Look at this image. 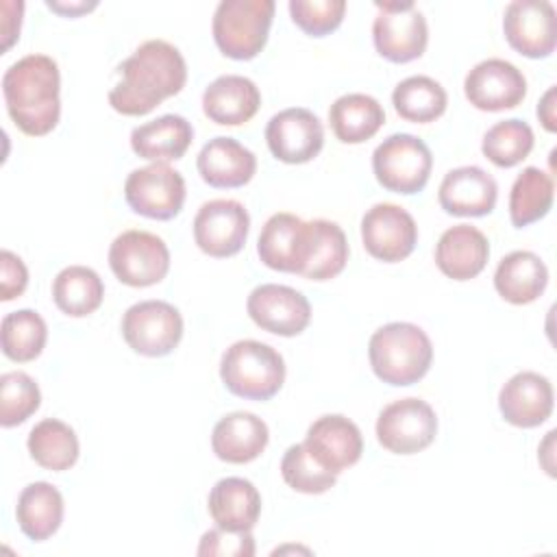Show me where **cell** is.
<instances>
[{
  "mask_svg": "<svg viewBox=\"0 0 557 557\" xmlns=\"http://www.w3.org/2000/svg\"><path fill=\"white\" fill-rule=\"evenodd\" d=\"M555 85L548 87V91L542 96V100L537 102V117L542 122V126L548 131V133H555L557 131V115H555Z\"/></svg>",
  "mask_w": 557,
  "mask_h": 557,
  "instance_id": "43",
  "label": "cell"
},
{
  "mask_svg": "<svg viewBox=\"0 0 557 557\" xmlns=\"http://www.w3.org/2000/svg\"><path fill=\"white\" fill-rule=\"evenodd\" d=\"M392 104L403 120L413 124H429L444 115L448 96L435 78L418 74L400 81L394 87Z\"/></svg>",
  "mask_w": 557,
  "mask_h": 557,
  "instance_id": "34",
  "label": "cell"
},
{
  "mask_svg": "<svg viewBox=\"0 0 557 557\" xmlns=\"http://www.w3.org/2000/svg\"><path fill=\"white\" fill-rule=\"evenodd\" d=\"M490 259L487 237L470 224H455L435 244V265L453 281H470L483 272Z\"/></svg>",
  "mask_w": 557,
  "mask_h": 557,
  "instance_id": "23",
  "label": "cell"
},
{
  "mask_svg": "<svg viewBox=\"0 0 557 557\" xmlns=\"http://www.w3.org/2000/svg\"><path fill=\"white\" fill-rule=\"evenodd\" d=\"M115 74L120 81L109 91V104L122 115L139 117L185 87L187 63L170 41L148 39L117 65Z\"/></svg>",
  "mask_w": 557,
  "mask_h": 557,
  "instance_id": "1",
  "label": "cell"
},
{
  "mask_svg": "<svg viewBox=\"0 0 557 557\" xmlns=\"http://www.w3.org/2000/svg\"><path fill=\"white\" fill-rule=\"evenodd\" d=\"M329 124L342 144H363L385 124V111L368 94H344L331 104Z\"/></svg>",
  "mask_w": 557,
  "mask_h": 557,
  "instance_id": "30",
  "label": "cell"
},
{
  "mask_svg": "<svg viewBox=\"0 0 557 557\" xmlns=\"http://www.w3.org/2000/svg\"><path fill=\"white\" fill-rule=\"evenodd\" d=\"M496 198V181L479 165H461L446 172L437 189L440 207L459 218H481L492 213Z\"/></svg>",
  "mask_w": 557,
  "mask_h": 557,
  "instance_id": "21",
  "label": "cell"
},
{
  "mask_svg": "<svg viewBox=\"0 0 557 557\" xmlns=\"http://www.w3.org/2000/svg\"><path fill=\"white\" fill-rule=\"evenodd\" d=\"M555 394L550 381L533 370L516 372L498 394L503 418L520 429H533L546 422L553 413Z\"/></svg>",
  "mask_w": 557,
  "mask_h": 557,
  "instance_id": "20",
  "label": "cell"
},
{
  "mask_svg": "<svg viewBox=\"0 0 557 557\" xmlns=\"http://www.w3.org/2000/svg\"><path fill=\"white\" fill-rule=\"evenodd\" d=\"M309 244L311 222L281 211L265 220L257 239V255L263 265L276 272L302 274L309 257Z\"/></svg>",
  "mask_w": 557,
  "mask_h": 557,
  "instance_id": "17",
  "label": "cell"
},
{
  "mask_svg": "<svg viewBox=\"0 0 557 557\" xmlns=\"http://www.w3.org/2000/svg\"><path fill=\"white\" fill-rule=\"evenodd\" d=\"M361 242L370 257L396 263L413 252L418 244V224L407 209L392 202H379L361 218Z\"/></svg>",
  "mask_w": 557,
  "mask_h": 557,
  "instance_id": "13",
  "label": "cell"
},
{
  "mask_svg": "<svg viewBox=\"0 0 557 557\" xmlns=\"http://www.w3.org/2000/svg\"><path fill=\"white\" fill-rule=\"evenodd\" d=\"M65 505L61 492L48 481L28 483L15 505V518L28 540L44 542L52 537L63 522Z\"/></svg>",
  "mask_w": 557,
  "mask_h": 557,
  "instance_id": "29",
  "label": "cell"
},
{
  "mask_svg": "<svg viewBox=\"0 0 557 557\" xmlns=\"http://www.w3.org/2000/svg\"><path fill=\"white\" fill-rule=\"evenodd\" d=\"M379 15L372 22L376 52L392 63L420 59L429 44V26L413 2H376Z\"/></svg>",
  "mask_w": 557,
  "mask_h": 557,
  "instance_id": "8",
  "label": "cell"
},
{
  "mask_svg": "<svg viewBox=\"0 0 557 557\" xmlns=\"http://www.w3.org/2000/svg\"><path fill=\"white\" fill-rule=\"evenodd\" d=\"M274 9L272 0H222L211 22L218 50L235 61L255 59L265 48Z\"/></svg>",
  "mask_w": 557,
  "mask_h": 557,
  "instance_id": "5",
  "label": "cell"
},
{
  "mask_svg": "<svg viewBox=\"0 0 557 557\" xmlns=\"http://www.w3.org/2000/svg\"><path fill=\"white\" fill-rule=\"evenodd\" d=\"M283 481L300 494H322L331 490L337 481V474L322 468L305 448V444H292L281 459Z\"/></svg>",
  "mask_w": 557,
  "mask_h": 557,
  "instance_id": "39",
  "label": "cell"
},
{
  "mask_svg": "<svg viewBox=\"0 0 557 557\" xmlns=\"http://www.w3.org/2000/svg\"><path fill=\"white\" fill-rule=\"evenodd\" d=\"M198 555H218V557H252L255 555V537L250 531L235 533L224 531L220 527L202 533L198 544Z\"/></svg>",
  "mask_w": 557,
  "mask_h": 557,
  "instance_id": "41",
  "label": "cell"
},
{
  "mask_svg": "<svg viewBox=\"0 0 557 557\" xmlns=\"http://www.w3.org/2000/svg\"><path fill=\"white\" fill-rule=\"evenodd\" d=\"M250 231V215L239 200L215 198L205 202L194 218L196 246L215 259L237 255Z\"/></svg>",
  "mask_w": 557,
  "mask_h": 557,
  "instance_id": "12",
  "label": "cell"
},
{
  "mask_svg": "<svg viewBox=\"0 0 557 557\" xmlns=\"http://www.w3.org/2000/svg\"><path fill=\"white\" fill-rule=\"evenodd\" d=\"M0 339L4 357L17 363H26L41 355L48 339V326L37 311L17 309L2 318Z\"/></svg>",
  "mask_w": 557,
  "mask_h": 557,
  "instance_id": "36",
  "label": "cell"
},
{
  "mask_svg": "<svg viewBox=\"0 0 557 557\" xmlns=\"http://www.w3.org/2000/svg\"><path fill=\"white\" fill-rule=\"evenodd\" d=\"M548 285V268L531 250H513L498 261L494 287L498 296L511 305H529L537 300Z\"/></svg>",
  "mask_w": 557,
  "mask_h": 557,
  "instance_id": "28",
  "label": "cell"
},
{
  "mask_svg": "<svg viewBox=\"0 0 557 557\" xmlns=\"http://www.w3.org/2000/svg\"><path fill=\"white\" fill-rule=\"evenodd\" d=\"M109 268L115 278L128 287H150L165 278L170 250L159 235L131 228L111 242Z\"/></svg>",
  "mask_w": 557,
  "mask_h": 557,
  "instance_id": "7",
  "label": "cell"
},
{
  "mask_svg": "<svg viewBox=\"0 0 557 557\" xmlns=\"http://www.w3.org/2000/svg\"><path fill=\"white\" fill-rule=\"evenodd\" d=\"M344 13V0H289L292 22L311 37H324L339 28Z\"/></svg>",
  "mask_w": 557,
  "mask_h": 557,
  "instance_id": "40",
  "label": "cell"
},
{
  "mask_svg": "<svg viewBox=\"0 0 557 557\" xmlns=\"http://www.w3.org/2000/svg\"><path fill=\"white\" fill-rule=\"evenodd\" d=\"M268 424L250 411H233L220 418L211 433V448L226 463L255 461L268 446Z\"/></svg>",
  "mask_w": 557,
  "mask_h": 557,
  "instance_id": "25",
  "label": "cell"
},
{
  "mask_svg": "<svg viewBox=\"0 0 557 557\" xmlns=\"http://www.w3.org/2000/svg\"><path fill=\"white\" fill-rule=\"evenodd\" d=\"M311 222V244L307 265L300 276L309 281H331L335 278L348 261V242L339 224L331 220H309Z\"/></svg>",
  "mask_w": 557,
  "mask_h": 557,
  "instance_id": "35",
  "label": "cell"
},
{
  "mask_svg": "<svg viewBox=\"0 0 557 557\" xmlns=\"http://www.w3.org/2000/svg\"><path fill=\"white\" fill-rule=\"evenodd\" d=\"M46 7L50 11H57L65 17H76L81 13H87L91 9H96V2H46Z\"/></svg>",
  "mask_w": 557,
  "mask_h": 557,
  "instance_id": "44",
  "label": "cell"
},
{
  "mask_svg": "<svg viewBox=\"0 0 557 557\" xmlns=\"http://www.w3.org/2000/svg\"><path fill=\"white\" fill-rule=\"evenodd\" d=\"M26 285H28V270L24 261L11 250H2L0 252V300L9 302L22 296Z\"/></svg>",
  "mask_w": 557,
  "mask_h": 557,
  "instance_id": "42",
  "label": "cell"
},
{
  "mask_svg": "<svg viewBox=\"0 0 557 557\" xmlns=\"http://www.w3.org/2000/svg\"><path fill=\"white\" fill-rule=\"evenodd\" d=\"M122 337L144 357H165L183 337V318L165 300H139L122 315Z\"/></svg>",
  "mask_w": 557,
  "mask_h": 557,
  "instance_id": "9",
  "label": "cell"
},
{
  "mask_svg": "<svg viewBox=\"0 0 557 557\" xmlns=\"http://www.w3.org/2000/svg\"><path fill=\"white\" fill-rule=\"evenodd\" d=\"M194 141V126L183 115L168 113L131 131V148L152 163L181 159Z\"/></svg>",
  "mask_w": 557,
  "mask_h": 557,
  "instance_id": "27",
  "label": "cell"
},
{
  "mask_svg": "<svg viewBox=\"0 0 557 557\" xmlns=\"http://www.w3.org/2000/svg\"><path fill=\"white\" fill-rule=\"evenodd\" d=\"M26 446L35 463L52 472L70 470L81 453L74 429L57 418H44L37 422L28 433Z\"/></svg>",
  "mask_w": 557,
  "mask_h": 557,
  "instance_id": "31",
  "label": "cell"
},
{
  "mask_svg": "<svg viewBox=\"0 0 557 557\" xmlns=\"http://www.w3.org/2000/svg\"><path fill=\"white\" fill-rule=\"evenodd\" d=\"M437 416L422 398H400L383 407L376 420L379 444L394 455H413L433 444Z\"/></svg>",
  "mask_w": 557,
  "mask_h": 557,
  "instance_id": "10",
  "label": "cell"
},
{
  "mask_svg": "<svg viewBox=\"0 0 557 557\" xmlns=\"http://www.w3.org/2000/svg\"><path fill=\"white\" fill-rule=\"evenodd\" d=\"M61 74L48 54H26L7 67L2 96L13 124L30 137L48 135L61 117Z\"/></svg>",
  "mask_w": 557,
  "mask_h": 557,
  "instance_id": "2",
  "label": "cell"
},
{
  "mask_svg": "<svg viewBox=\"0 0 557 557\" xmlns=\"http://www.w3.org/2000/svg\"><path fill=\"white\" fill-rule=\"evenodd\" d=\"M185 178L168 163H150L126 176V205L150 220H172L185 205Z\"/></svg>",
  "mask_w": 557,
  "mask_h": 557,
  "instance_id": "11",
  "label": "cell"
},
{
  "mask_svg": "<svg viewBox=\"0 0 557 557\" xmlns=\"http://www.w3.org/2000/svg\"><path fill=\"white\" fill-rule=\"evenodd\" d=\"M261 104L259 87L239 74H224L211 81L202 94L205 115L220 126H242L255 117Z\"/></svg>",
  "mask_w": 557,
  "mask_h": 557,
  "instance_id": "24",
  "label": "cell"
},
{
  "mask_svg": "<svg viewBox=\"0 0 557 557\" xmlns=\"http://www.w3.org/2000/svg\"><path fill=\"white\" fill-rule=\"evenodd\" d=\"M224 387L246 400H270L285 383V361L276 348L257 339L231 344L220 361Z\"/></svg>",
  "mask_w": 557,
  "mask_h": 557,
  "instance_id": "4",
  "label": "cell"
},
{
  "mask_svg": "<svg viewBox=\"0 0 557 557\" xmlns=\"http://www.w3.org/2000/svg\"><path fill=\"white\" fill-rule=\"evenodd\" d=\"M302 444L309 455L333 474L355 466L363 453V437L359 426L342 413L318 418L307 429Z\"/></svg>",
  "mask_w": 557,
  "mask_h": 557,
  "instance_id": "19",
  "label": "cell"
},
{
  "mask_svg": "<svg viewBox=\"0 0 557 557\" xmlns=\"http://www.w3.org/2000/svg\"><path fill=\"white\" fill-rule=\"evenodd\" d=\"M463 94L479 111H505L524 100L527 78L505 59H485L466 74Z\"/></svg>",
  "mask_w": 557,
  "mask_h": 557,
  "instance_id": "18",
  "label": "cell"
},
{
  "mask_svg": "<svg viewBox=\"0 0 557 557\" xmlns=\"http://www.w3.org/2000/svg\"><path fill=\"white\" fill-rule=\"evenodd\" d=\"M368 357L376 379L394 387H407L429 372L433 344L418 324L389 322L372 333Z\"/></svg>",
  "mask_w": 557,
  "mask_h": 557,
  "instance_id": "3",
  "label": "cell"
},
{
  "mask_svg": "<svg viewBox=\"0 0 557 557\" xmlns=\"http://www.w3.org/2000/svg\"><path fill=\"white\" fill-rule=\"evenodd\" d=\"M507 44L529 59L550 57L557 44V13L548 0H513L503 13Z\"/></svg>",
  "mask_w": 557,
  "mask_h": 557,
  "instance_id": "14",
  "label": "cell"
},
{
  "mask_svg": "<svg viewBox=\"0 0 557 557\" xmlns=\"http://www.w3.org/2000/svg\"><path fill=\"white\" fill-rule=\"evenodd\" d=\"M265 141L274 159L298 165L320 154L324 146V128L313 111L289 107L270 117Z\"/></svg>",
  "mask_w": 557,
  "mask_h": 557,
  "instance_id": "16",
  "label": "cell"
},
{
  "mask_svg": "<svg viewBox=\"0 0 557 557\" xmlns=\"http://www.w3.org/2000/svg\"><path fill=\"white\" fill-rule=\"evenodd\" d=\"M533 128L518 117L496 122L481 141V152L498 168H513L533 150Z\"/></svg>",
  "mask_w": 557,
  "mask_h": 557,
  "instance_id": "37",
  "label": "cell"
},
{
  "mask_svg": "<svg viewBox=\"0 0 557 557\" xmlns=\"http://www.w3.org/2000/svg\"><path fill=\"white\" fill-rule=\"evenodd\" d=\"M196 168L207 185L231 189L250 183L257 172V157L237 139L220 135L200 148Z\"/></svg>",
  "mask_w": 557,
  "mask_h": 557,
  "instance_id": "22",
  "label": "cell"
},
{
  "mask_svg": "<svg viewBox=\"0 0 557 557\" xmlns=\"http://www.w3.org/2000/svg\"><path fill=\"white\" fill-rule=\"evenodd\" d=\"M433 170L429 146L409 133L385 137L372 152V172L379 185L394 194H418L426 187Z\"/></svg>",
  "mask_w": 557,
  "mask_h": 557,
  "instance_id": "6",
  "label": "cell"
},
{
  "mask_svg": "<svg viewBox=\"0 0 557 557\" xmlns=\"http://www.w3.org/2000/svg\"><path fill=\"white\" fill-rule=\"evenodd\" d=\"M246 311L259 329L281 337L300 335L311 322L307 296L278 283L257 285L246 300Z\"/></svg>",
  "mask_w": 557,
  "mask_h": 557,
  "instance_id": "15",
  "label": "cell"
},
{
  "mask_svg": "<svg viewBox=\"0 0 557 557\" xmlns=\"http://www.w3.org/2000/svg\"><path fill=\"white\" fill-rule=\"evenodd\" d=\"M41 405V392L35 379L22 370L0 376V424L4 429L26 422Z\"/></svg>",
  "mask_w": 557,
  "mask_h": 557,
  "instance_id": "38",
  "label": "cell"
},
{
  "mask_svg": "<svg viewBox=\"0 0 557 557\" xmlns=\"http://www.w3.org/2000/svg\"><path fill=\"white\" fill-rule=\"evenodd\" d=\"M555 200L553 176L540 168H524L509 191V220L516 228H524L542 220Z\"/></svg>",
  "mask_w": 557,
  "mask_h": 557,
  "instance_id": "33",
  "label": "cell"
},
{
  "mask_svg": "<svg viewBox=\"0 0 557 557\" xmlns=\"http://www.w3.org/2000/svg\"><path fill=\"white\" fill-rule=\"evenodd\" d=\"M104 298V283L87 265H67L52 281V300L65 315L85 318L94 313Z\"/></svg>",
  "mask_w": 557,
  "mask_h": 557,
  "instance_id": "32",
  "label": "cell"
},
{
  "mask_svg": "<svg viewBox=\"0 0 557 557\" xmlns=\"http://www.w3.org/2000/svg\"><path fill=\"white\" fill-rule=\"evenodd\" d=\"M209 516L224 531H252L261 513V494L242 476L220 479L209 492Z\"/></svg>",
  "mask_w": 557,
  "mask_h": 557,
  "instance_id": "26",
  "label": "cell"
}]
</instances>
